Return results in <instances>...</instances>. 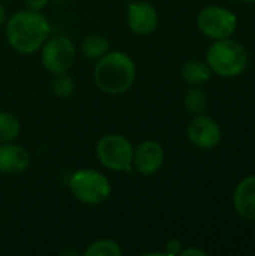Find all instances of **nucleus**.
Segmentation results:
<instances>
[{
  "label": "nucleus",
  "mask_w": 255,
  "mask_h": 256,
  "mask_svg": "<svg viewBox=\"0 0 255 256\" xmlns=\"http://www.w3.org/2000/svg\"><path fill=\"white\" fill-rule=\"evenodd\" d=\"M197 26L203 34L212 39L231 38L237 27V16L222 6H207L197 16Z\"/></svg>",
  "instance_id": "0eeeda50"
},
{
  "label": "nucleus",
  "mask_w": 255,
  "mask_h": 256,
  "mask_svg": "<svg viewBox=\"0 0 255 256\" xmlns=\"http://www.w3.org/2000/svg\"><path fill=\"white\" fill-rule=\"evenodd\" d=\"M182 250H183V244L179 242V240H176V238H173V240H170V242H167V244H165V254L167 256H176V255H180L182 254Z\"/></svg>",
  "instance_id": "6ab92c4d"
},
{
  "label": "nucleus",
  "mask_w": 255,
  "mask_h": 256,
  "mask_svg": "<svg viewBox=\"0 0 255 256\" xmlns=\"http://www.w3.org/2000/svg\"><path fill=\"white\" fill-rule=\"evenodd\" d=\"M51 90L57 98H69L75 92V81L68 72L56 74L51 81Z\"/></svg>",
  "instance_id": "a211bd4d"
},
{
  "label": "nucleus",
  "mask_w": 255,
  "mask_h": 256,
  "mask_svg": "<svg viewBox=\"0 0 255 256\" xmlns=\"http://www.w3.org/2000/svg\"><path fill=\"white\" fill-rule=\"evenodd\" d=\"M183 104H185V108L191 114L197 116V114H203L207 110L209 99H207V94L201 88H191L186 92Z\"/></svg>",
  "instance_id": "f3484780"
},
{
  "label": "nucleus",
  "mask_w": 255,
  "mask_h": 256,
  "mask_svg": "<svg viewBox=\"0 0 255 256\" xmlns=\"http://www.w3.org/2000/svg\"><path fill=\"white\" fill-rule=\"evenodd\" d=\"M96 156L101 165L117 172H134V146L120 134H107L96 144Z\"/></svg>",
  "instance_id": "39448f33"
},
{
  "label": "nucleus",
  "mask_w": 255,
  "mask_h": 256,
  "mask_svg": "<svg viewBox=\"0 0 255 256\" xmlns=\"http://www.w3.org/2000/svg\"><path fill=\"white\" fill-rule=\"evenodd\" d=\"M137 64L123 51H108L101 57L93 69L96 87L107 94L126 93L135 82Z\"/></svg>",
  "instance_id": "f03ea898"
},
{
  "label": "nucleus",
  "mask_w": 255,
  "mask_h": 256,
  "mask_svg": "<svg viewBox=\"0 0 255 256\" xmlns=\"http://www.w3.org/2000/svg\"><path fill=\"white\" fill-rule=\"evenodd\" d=\"M126 22L132 33L140 36H147L153 33L159 22V15L156 8L144 0L132 2L128 6Z\"/></svg>",
  "instance_id": "9d476101"
},
{
  "label": "nucleus",
  "mask_w": 255,
  "mask_h": 256,
  "mask_svg": "<svg viewBox=\"0 0 255 256\" xmlns=\"http://www.w3.org/2000/svg\"><path fill=\"white\" fill-rule=\"evenodd\" d=\"M182 256H206L207 254L201 249H197V248H188V249H183L182 250Z\"/></svg>",
  "instance_id": "aec40b11"
},
{
  "label": "nucleus",
  "mask_w": 255,
  "mask_h": 256,
  "mask_svg": "<svg viewBox=\"0 0 255 256\" xmlns=\"http://www.w3.org/2000/svg\"><path fill=\"white\" fill-rule=\"evenodd\" d=\"M123 254L117 242L110 238H101L89 244L84 250V256H120Z\"/></svg>",
  "instance_id": "dca6fc26"
},
{
  "label": "nucleus",
  "mask_w": 255,
  "mask_h": 256,
  "mask_svg": "<svg viewBox=\"0 0 255 256\" xmlns=\"http://www.w3.org/2000/svg\"><path fill=\"white\" fill-rule=\"evenodd\" d=\"M207 64L219 76L233 78L240 75L248 66V52L242 44L227 39H218L207 51Z\"/></svg>",
  "instance_id": "7ed1b4c3"
},
{
  "label": "nucleus",
  "mask_w": 255,
  "mask_h": 256,
  "mask_svg": "<svg viewBox=\"0 0 255 256\" xmlns=\"http://www.w3.org/2000/svg\"><path fill=\"white\" fill-rule=\"evenodd\" d=\"M233 204L239 216L246 220H255V176L243 178L237 184Z\"/></svg>",
  "instance_id": "f8f14e48"
},
{
  "label": "nucleus",
  "mask_w": 255,
  "mask_h": 256,
  "mask_svg": "<svg viewBox=\"0 0 255 256\" xmlns=\"http://www.w3.org/2000/svg\"><path fill=\"white\" fill-rule=\"evenodd\" d=\"M68 184L74 198L87 206H99L111 195V183L107 176L92 168L75 171Z\"/></svg>",
  "instance_id": "20e7f679"
},
{
  "label": "nucleus",
  "mask_w": 255,
  "mask_h": 256,
  "mask_svg": "<svg viewBox=\"0 0 255 256\" xmlns=\"http://www.w3.org/2000/svg\"><path fill=\"white\" fill-rule=\"evenodd\" d=\"M110 51V42L102 34H89L81 40V52L89 60H99Z\"/></svg>",
  "instance_id": "4468645a"
},
{
  "label": "nucleus",
  "mask_w": 255,
  "mask_h": 256,
  "mask_svg": "<svg viewBox=\"0 0 255 256\" xmlns=\"http://www.w3.org/2000/svg\"><path fill=\"white\" fill-rule=\"evenodd\" d=\"M48 0H29V4H30V9L33 10H41L45 4H47Z\"/></svg>",
  "instance_id": "412c9836"
},
{
  "label": "nucleus",
  "mask_w": 255,
  "mask_h": 256,
  "mask_svg": "<svg viewBox=\"0 0 255 256\" xmlns=\"http://www.w3.org/2000/svg\"><path fill=\"white\" fill-rule=\"evenodd\" d=\"M212 76V69L207 63L200 60H189L182 68V78L191 86H201Z\"/></svg>",
  "instance_id": "ddd939ff"
},
{
  "label": "nucleus",
  "mask_w": 255,
  "mask_h": 256,
  "mask_svg": "<svg viewBox=\"0 0 255 256\" xmlns=\"http://www.w3.org/2000/svg\"><path fill=\"white\" fill-rule=\"evenodd\" d=\"M21 124L20 120L5 111H0V144L12 142L20 136Z\"/></svg>",
  "instance_id": "2eb2a0df"
},
{
  "label": "nucleus",
  "mask_w": 255,
  "mask_h": 256,
  "mask_svg": "<svg viewBox=\"0 0 255 256\" xmlns=\"http://www.w3.org/2000/svg\"><path fill=\"white\" fill-rule=\"evenodd\" d=\"M30 166L29 152L12 142L0 144V172L5 176H20L26 172Z\"/></svg>",
  "instance_id": "9b49d317"
},
{
  "label": "nucleus",
  "mask_w": 255,
  "mask_h": 256,
  "mask_svg": "<svg viewBox=\"0 0 255 256\" xmlns=\"http://www.w3.org/2000/svg\"><path fill=\"white\" fill-rule=\"evenodd\" d=\"M165 153L162 146L158 141H143L134 148L132 166L140 176L152 177L155 176L164 165Z\"/></svg>",
  "instance_id": "6e6552de"
},
{
  "label": "nucleus",
  "mask_w": 255,
  "mask_h": 256,
  "mask_svg": "<svg viewBox=\"0 0 255 256\" xmlns=\"http://www.w3.org/2000/svg\"><path fill=\"white\" fill-rule=\"evenodd\" d=\"M245 2H255V0H245Z\"/></svg>",
  "instance_id": "5701e85b"
},
{
  "label": "nucleus",
  "mask_w": 255,
  "mask_h": 256,
  "mask_svg": "<svg viewBox=\"0 0 255 256\" xmlns=\"http://www.w3.org/2000/svg\"><path fill=\"white\" fill-rule=\"evenodd\" d=\"M77 58V50L74 42L68 36L48 38L41 46V60L47 72L56 75L68 72Z\"/></svg>",
  "instance_id": "423d86ee"
},
{
  "label": "nucleus",
  "mask_w": 255,
  "mask_h": 256,
  "mask_svg": "<svg viewBox=\"0 0 255 256\" xmlns=\"http://www.w3.org/2000/svg\"><path fill=\"white\" fill-rule=\"evenodd\" d=\"M5 22H6V10H5V8L0 4V27H2Z\"/></svg>",
  "instance_id": "4be33fe9"
},
{
  "label": "nucleus",
  "mask_w": 255,
  "mask_h": 256,
  "mask_svg": "<svg viewBox=\"0 0 255 256\" xmlns=\"http://www.w3.org/2000/svg\"><path fill=\"white\" fill-rule=\"evenodd\" d=\"M188 138L189 141L203 150H210L215 148L219 142H221V136H222V130L219 128V124L203 114H197L188 124Z\"/></svg>",
  "instance_id": "1a4fd4ad"
},
{
  "label": "nucleus",
  "mask_w": 255,
  "mask_h": 256,
  "mask_svg": "<svg viewBox=\"0 0 255 256\" xmlns=\"http://www.w3.org/2000/svg\"><path fill=\"white\" fill-rule=\"evenodd\" d=\"M51 26L39 10H17L6 21V40L20 54H35L50 38Z\"/></svg>",
  "instance_id": "f257e3e1"
}]
</instances>
